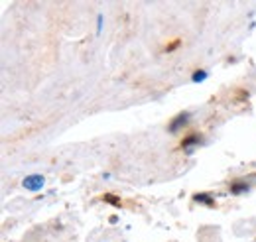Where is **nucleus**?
I'll return each instance as SVG.
<instances>
[{
	"label": "nucleus",
	"mask_w": 256,
	"mask_h": 242,
	"mask_svg": "<svg viewBox=\"0 0 256 242\" xmlns=\"http://www.w3.org/2000/svg\"><path fill=\"white\" fill-rule=\"evenodd\" d=\"M44 183H46V178H44L42 174H32V176H28V178H24V180H22L24 189H28V191H32V193L42 191Z\"/></svg>",
	"instance_id": "f257e3e1"
},
{
	"label": "nucleus",
	"mask_w": 256,
	"mask_h": 242,
	"mask_svg": "<svg viewBox=\"0 0 256 242\" xmlns=\"http://www.w3.org/2000/svg\"><path fill=\"white\" fill-rule=\"evenodd\" d=\"M192 118V114L190 112H180L174 120L170 122V126H168V130L172 132V134H176V132H180V128H184V126H188V122Z\"/></svg>",
	"instance_id": "f03ea898"
},
{
	"label": "nucleus",
	"mask_w": 256,
	"mask_h": 242,
	"mask_svg": "<svg viewBox=\"0 0 256 242\" xmlns=\"http://www.w3.org/2000/svg\"><path fill=\"white\" fill-rule=\"evenodd\" d=\"M199 144H201V136L192 134V136H188V138L182 140V150L186 152V154H193V150H195Z\"/></svg>",
	"instance_id": "7ed1b4c3"
},
{
	"label": "nucleus",
	"mask_w": 256,
	"mask_h": 242,
	"mask_svg": "<svg viewBox=\"0 0 256 242\" xmlns=\"http://www.w3.org/2000/svg\"><path fill=\"white\" fill-rule=\"evenodd\" d=\"M250 189V182L248 180H242V182H234L228 185V191L232 193V195H242V193H246Z\"/></svg>",
	"instance_id": "20e7f679"
},
{
	"label": "nucleus",
	"mask_w": 256,
	"mask_h": 242,
	"mask_svg": "<svg viewBox=\"0 0 256 242\" xmlns=\"http://www.w3.org/2000/svg\"><path fill=\"white\" fill-rule=\"evenodd\" d=\"M193 201H195V203H201V205H209V207L215 205V199H213L209 193H195V195H193Z\"/></svg>",
	"instance_id": "39448f33"
},
{
	"label": "nucleus",
	"mask_w": 256,
	"mask_h": 242,
	"mask_svg": "<svg viewBox=\"0 0 256 242\" xmlns=\"http://www.w3.org/2000/svg\"><path fill=\"white\" fill-rule=\"evenodd\" d=\"M205 79H207V71H203V69H201V71H195L192 77L193 83H201V81H205Z\"/></svg>",
	"instance_id": "423d86ee"
},
{
	"label": "nucleus",
	"mask_w": 256,
	"mask_h": 242,
	"mask_svg": "<svg viewBox=\"0 0 256 242\" xmlns=\"http://www.w3.org/2000/svg\"><path fill=\"white\" fill-rule=\"evenodd\" d=\"M102 20H104V18H102V14H98V16H96V34H100V32H102Z\"/></svg>",
	"instance_id": "0eeeda50"
},
{
	"label": "nucleus",
	"mask_w": 256,
	"mask_h": 242,
	"mask_svg": "<svg viewBox=\"0 0 256 242\" xmlns=\"http://www.w3.org/2000/svg\"><path fill=\"white\" fill-rule=\"evenodd\" d=\"M104 201H108V203H112V205H120V201H118L116 197H112V195H104Z\"/></svg>",
	"instance_id": "6e6552de"
}]
</instances>
